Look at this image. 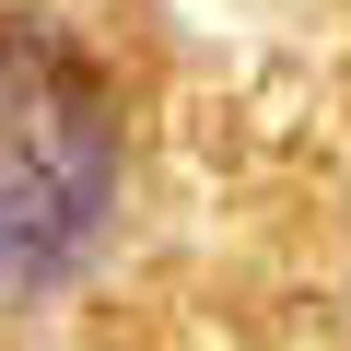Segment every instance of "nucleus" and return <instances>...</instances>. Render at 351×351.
<instances>
[{
  "instance_id": "nucleus-1",
  "label": "nucleus",
  "mask_w": 351,
  "mask_h": 351,
  "mask_svg": "<svg viewBox=\"0 0 351 351\" xmlns=\"http://www.w3.org/2000/svg\"><path fill=\"white\" fill-rule=\"evenodd\" d=\"M129 223V106L106 59L47 24L0 12V316L71 304Z\"/></svg>"
}]
</instances>
